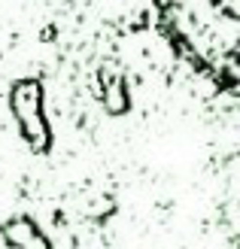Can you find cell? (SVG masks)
<instances>
[{
    "label": "cell",
    "mask_w": 240,
    "mask_h": 249,
    "mask_svg": "<svg viewBox=\"0 0 240 249\" xmlns=\"http://www.w3.org/2000/svg\"><path fill=\"white\" fill-rule=\"evenodd\" d=\"M9 107L21 124V137L28 140L34 152H46L52 146L49 124L43 122V89L37 79H21L9 94Z\"/></svg>",
    "instance_id": "6da1fadb"
},
{
    "label": "cell",
    "mask_w": 240,
    "mask_h": 249,
    "mask_svg": "<svg viewBox=\"0 0 240 249\" xmlns=\"http://www.w3.org/2000/svg\"><path fill=\"white\" fill-rule=\"evenodd\" d=\"M100 104L110 116H122L128 109V89H125V79L119 73H107L104 82H100Z\"/></svg>",
    "instance_id": "7a4b0ae2"
},
{
    "label": "cell",
    "mask_w": 240,
    "mask_h": 249,
    "mask_svg": "<svg viewBox=\"0 0 240 249\" xmlns=\"http://www.w3.org/2000/svg\"><path fill=\"white\" fill-rule=\"evenodd\" d=\"M228 16L240 21V0H234V3H231V9H228ZM234 58L240 61V49H237V52H234ZM228 89L240 94V64H237V70H234V76H231V82H228Z\"/></svg>",
    "instance_id": "3957f363"
}]
</instances>
